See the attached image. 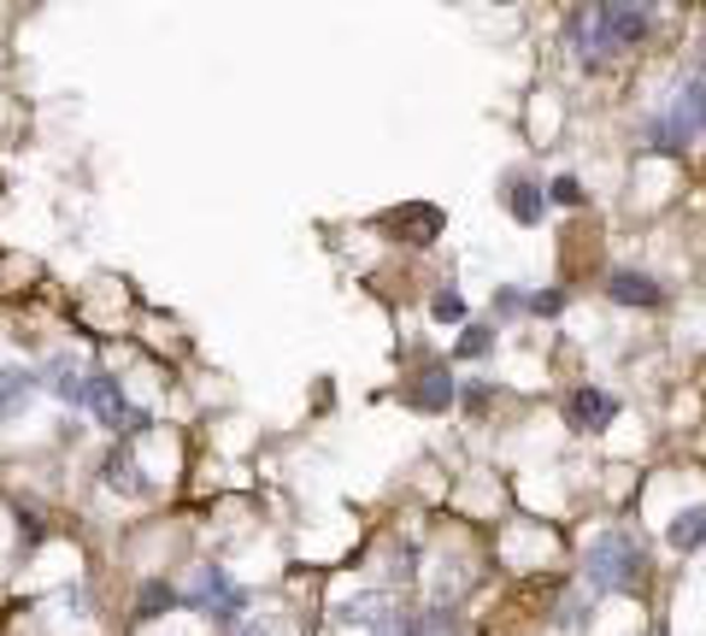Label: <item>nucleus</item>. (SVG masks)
<instances>
[{"instance_id":"6ab92c4d","label":"nucleus","mask_w":706,"mask_h":636,"mask_svg":"<svg viewBox=\"0 0 706 636\" xmlns=\"http://www.w3.org/2000/svg\"><path fill=\"white\" fill-rule=\"evenodd\" d=\"M406 224H412L419 236H430V231H435V213H430V207H412V213H406Z\"/></svg>"},{"instance_id":"7ed1b4c3","label":"nucleus","mask_w":706,"mask_h":636,"mask_svg":"<svg viewBox=\"0 0 706 636\" xmlns=\"http://www.w3.org/2000/svg\"><path fill=\"white\" fill-rule=\"evenodd\" d=\"M89 407H95V419H100V424H107V430H124V437L148 430V413L124 401V389H118L112 378H89Z\"/></svg>"},{"instance_id":"39448f33","label":"nucleus","mask_w":706,"mask_h":636,"mask_svg":"<svg viewBox=\"0 0 706 636\" xmlns=\"http://www.w3.org/2000/svg\"><path fill=\"white\" fill-rule=\"evenodd\" d=\"M566 419H571L577 430H600V424L618 419V401L600 395V389H577V395L566 401Z\"/></svg>"},{"instance_id":"1a4fd4ad","label":"nucleus","mask_w":706,"mask_h":636,"mask_svg":"<svg viewBox=\"0 0 706 636\" xmlns=\"http://www.w3.org/2000/svg\"><path fill=\"white\" fill-rule=\"evenodd\" d=\"M607 295H612L618 306H659V283L641 277V272H612V277H607Z\"/></svg>"},{"instance_id":"2eb2a0df","label":"nucleus","mask_w":706,"mask_h":636,"mask_svg":"<svg viewBox=\"0 0 706 636\" xmlns=\"http://www.w3.org/2000/svg\"><path fill=\"white\" fill-rule=\"evenodd\" d=\"M177 601V589L171 584H148V589H141V601H136V619H154V613L159 607H171Z\"/></svg>"},{"instance_id":"f03ea898","label":"nucleus","mask_w":706,"mask_h":636,"mask_svg":"<svg viewBox=\"0 0 706 636\" xmlns=\"http://www.w3.org/2000/svg\"><path fill=\"white\" fill-rule=\"evenodd\" d=\"M700 125H706V66H689V71L677 77L671 112L659 118L648 136H654V148H659V154H671V148H683V141H689Z\"/></svg>"},{"instance_id":"20e7f679","label":"nucleus","mask_w":706,"mask_h":636,"mask_svg":"<svg viewBox=\"0 0 706 636\" xmlns=\"http://www.w3.org/2000/svg\"><path fill=\"white\" fill-rule=\"evenodd\" d=\"M189 601H195V607H206L213 619H224V625H231V613L242 607V595H236V584L224 578V571L200 566V571H195V584H189Z\"/></svg>"},{"instance_id":"f8f14e48","label":"nucleus","mask_w":706,"mask_h":636,"mask_svg":"<svg viewBox=\"0 0 706 636\" xmlns=\"http://www.w3.org/2000/svg\"><path fill=\"white\" fill-rule=\"evenodd\" d=\"M30 389H36V378H30V372H18V365H7V372H0V419L24 413Z\"/></svg>"},{"instance_id":"ddd939ff","label":"nucleus","mask_w":706,"mask_h":636,"mask_svg":"<svg viewBox=\"0 0 706 636\" xmlns=\"http://www.w3.org/2000/svg\"><path fill=\"white\" fill-rule=\"evenodd\" d=\"M542 213H548V195L536 189V183H512V218L518 224H536Z\"/></svg>"},{"instance_id":"6e6552de","label":"nucleus","mask_w":706,"mask_h":636,"mask_svg":"<svg viewBox=\"0 0 706 636\" xmlns=\"http://www.w3.org/2000/svg\"><path fill=\"white\" fill-rule=\"evenodd\" d=\"M406 401L419 407V413H442V407L453 401V378H448V365H430V372L406 389Z\"/></svg>"},{"instance_id":"aec40b11","label":"nucleus","mask_w":706,"mask_h":636,"mask_svg":"<svg viewBox=\"0 0 706 636\" xmlns=\"http://www.w3.org/2000/svg\"><path fill=\"white\" fill-rule=\"evenodd\" d=\"M489 348V331H465V342H460V354H483Z\"/></svg>"},{"instance_id":"9b49d317","label":"nucleus","mask_w":706,"mask_h":636,"mask_svg":"<svg viewBox=\"0 0 706 636\" xmlns=\"http://www.w3.org/2000/svg\"><path fill=\"white\" fill-rule=\"evenodd\" d=\"M666 542L677 548V554H689V548H700L706 542V507H683L677 519L666 525Z\"/></svg>"},{"instance_id":"9d476101","label":"nucleus","mask_w":706,"mask_h":636,"mask_svg":"<svg viewBox=\"0 0 706 636\" xmlns=\"http://www.w3.org/2000/svg\"><path fill=\"white\" fill-rule=\"evenodd\" d=\"M100 478H107V489H118V496H148V478H141V466L130 454H107V466H100Z\"/></svg>"},{"instance_id":"a211bd4d","label":"nucleus","mask_w":706,"mask_h":636,"mask_svg":"<svg viewBox=\"0 0 706 636\" xmlns=\"http://www.w3.org/2000/svg\"><path fill=\"white\" fill-rule=\"evenodd\" d=\"M553 200H559V207H577L584 195H577V183H571V177H553Z\"/></svg>"},{"instance_id":"4468645a","label":"nucleus","mask_w":706,"mask_h":636,"mask_svg":"<svg viewBox=\"0 0 706 636\" xmlns=\"http://www.w3.org/2000/svg\"><path fill=\"white\" fill-rule=\"evenodd\" d=\"M53 395L66 401V407H77V401H89V383H82L66 360H53Z\"/></svg>"},{"instance_id":"4be33fe9","label":"nucleus","mask_w":706,"mask_h":636,"mask_svg":"<svg viewBox=\"0 0 706 636\" xmlns=\"http://www.w3.org/2000/svg\"><path fill=\"white\" fill-rule=\"evenodd\" d=\"M700 66H706V30H700Z\"/></svg>"},{"instance_id":"dca6fc26","label":"nucleus","mask_w":706,"mask_h":636,"mask_svg":"<svg viewBox=\"0 0 706 636\" xmlns=\"http://www.w3.org/2000/svg\"><path fill=\"white\" fill-rule=\"evenodd\" d=\"M430 313H435V319H442V324H460V319H465V301H460V295H453V290H442V295H435V301H430Z\"/></svg>"},{"instance_id":"412c9836","label":"nucleus","mask_w":706,"mask_h":636,"mask_svg":"<svg viewBox=\"0 0 706 636\" xmlns=\"http://www.w3.org/2000/svg\"><path fill=\"white\" fill-rule=\"evenodd\" d=\"M18 525H24V537H30V542L41 537V519H36V512H30V507H18Z\"/></svg>"},{"instance_id":"f257e3e1","label":"nucleus","mask_w":706,"mask_h":636,"mask_svg":"<svg viewBox=\"0 0 706 636\" xmlns=\"http://www.w3.org/2000/svg\"><path fill=\"white\" fill-rule=\"evenodd\" d=\"M584 571H589V589L618 595V589H636V584H641V571H648V554H641L636 530H600V537L589 542Z\"/></svg>"},{"instance_id":"f3484780","label":"nucleus","mask_w":706,"mask_h":636,"mask_svg":"<svg viewBox=\"0 0 706 636\" xmlns=\"http://www.w3.org/2000/svg\"><path fill=\"white\" fill-rule=\"evenodd\" d=\"M224 636H277V625L272 619H247V625H231Z\"/></svg>"},{"instance_id":"0eeeda50","label":"nucleus","mask_w":706,"mask_h":636,"mask_svg":"<svg viewBox=\"0 0 706 636\" xmlns=\"http://www.w3.org/2000/svg\"><path fill=\"white\" fill-rule=\"evenodd\" d=\"M571 42L584 59H607L612 42H607V18H600V7H584V12H571Z\"/></svg>"},{"instance_id":"423d86ee","label":"nucleus","mask_w":706,"mask_h":636,"mask_svg":"<svg viewBox=\"0 0 706 636\" xmlns=\"http://www.w3.org/2000/svg\"><path fill=\"white\" fill-rule=\"evenodd\" d=\"M600 18H607V42H612V48H636L641 36H648V12H641V7H625V0L600 7Z\"/></svg>"}]
</instances>
